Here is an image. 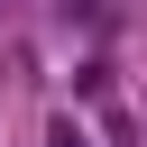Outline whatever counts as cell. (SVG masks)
<instances>
[{"mask_svg":"<svg viewBox=\"0 0 147 147\" xmlns=\"http://www.w3.org/2000/svg\"><path fill=\"white\" fill-rule=\"evenodd\" d=\"M55 147H92V138H83V129H74V119H55Z\"/></svg>","mask_w":147,"mask_h":147,"instance_id":"6da1fadb","label":"cell"}]
</instances>
